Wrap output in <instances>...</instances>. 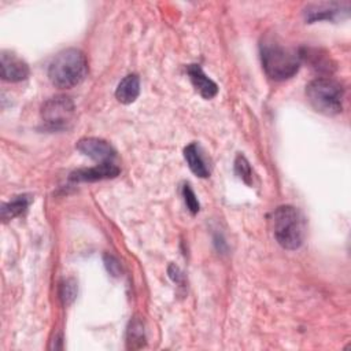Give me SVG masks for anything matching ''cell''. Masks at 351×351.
I'll use <instances>...</instances> for the list:
<instances>
[{"instance_id":"obj_1","label":"cell","mask_w":351,"mask_h":351,"mask_svg":"<svg viewBox=\"0 0 351 351\" xmlns=\"http://www.w3.org/2000/svg\"><path fill=\"white\" fill-rule=\"evenodd\" d=\"M261 62L266 75L274 81H284L293 77L300 67V55L284 47L271 37L262 40Z\"/></svg>"},{"instance_id":"obj_2","label":"cell","mask_w":351,"mask_h":351,"mask_svg":"<svg viewBox=\"0 0 351 351\" xmlns=\"http://www.w3.org/2000/svg\"><path fill=\"white\" fill-rule=\"evenodd\" d=\"M88 73V62L82 51L66 48L58 52L48 64L49 81L60 89L73 88L84 81Z\"/></svg>"},{"instance_id":"obj_3","label":"cell","mask_w":351,"mask_h":351,"mask_svg":"<svg viewBox=\"0 0 351 351\" xmlns=\"http://www.w3.org/2000/svg\"><path fill=\"white\" fill-rule=\"evenodd\" d=\"M273 233L285 250H296L304 239V223L299 210L293 206H280L271 214Z\"/></svg>"},{"instance_id":"obj_4","label":"cell","mask_w":351,"mask_h":351,"mask_svg":"<svg viewBox=\"0 0 351 351\" xmlns=\"http://www.w3.org/2000/svg\"><path fill=\"white\" fill-rule=\"evenodd\" d=\"M343 86L326 77L315 78L306 86V96L311 107L324 115H336L343 108Z\"/></svg>"},{"instance_id":"obj_5","label":"cell","mask_w":351,"mask_h":351,"mask_svg":"<svg viewBox=\"0 0 351 351\" xmlns=\"http://www.w3.org/2000/svg\"><path fill=\"white\" fill-rule=\"evenodd\" d=\"M75 106L69 96L58 95L49 97L41 107V118L52 130L67 129L74 119Z\"/></svg>"},{"instance_id":"obj_6","label":"cell","mask_w":351,"mask_h":351,"mask_svg":"<svg viewBox=\"0 0 351 351\" xmlns=\"http://www.w3.org/2000/svg\"><path fill=\"white\" fill-rule=\"evenodd\" d=\"M29 66L18 55L11 51H1L0 55V74L4 81L19 82L29 77Z\"/></svg>"},{"instance_id":"obj_7","label":"cell","mask_w":351,"mask_h":351,"mask_svg":"<svg viewBox=\"0 0 351 351\" xmlns=\"http://www.w3.org/2000/svg\"><path fill=\"white\" fill-rule=\"evenodd\" d=\"M75 148L85 156L97 160L100 163H106V162H112V159L115 158V149L106 141L101 138H96V137H85L81 138Z\"/></svg>"},{"instance_id":"obj_8","label":"cell","mask_w":351,"mask_h":351,"mask_svg":"<svg viewBox=\"0 0 351 351\" xmlns=\"http://www.w3.org/2000/svg\"><path fill=\"white\" fill-rule=\"evenodd\" d=\"M118 174H119V167L115 166L112 162H106V163L96 165L93 167L75 170L70 174V180L77 182H93V181L114 178Z\"/></svg>"},{"instance_id":"obj_9","label":"cell","mask_w":351,"mask_h":351,"mask_svg":"<svg viewBox=\"0 0 351 351\" xmlns=\"http://www.w3.org/2000/svg\"><path fill=\"white\" fill-rule=\"evenodd\" d=\"M186 73L193 88L202 97L213 99L218 93V85L210 77L206 75V73L199 64L186 66Z\"/></svg>"},{"instance_id":"obj_10","label":"cell","mask_w":351,"mask_h":351,"mask_svg":"<svg viewBox=\"0 0 351 351\" xmlns=\"http://www.w3.org/2000/svg\"><path fill=\"white\" fill-rule=\"evenodd\" d=\"M343 12H348V4L321 3V4H311L304 10L307 22H315L322 19L332 21L336 16L341 15Z\"/></svg>"},{"instance_id":"obj_11","label":"cell","mask_w":351,"mask_h":351,"mask_svg":"<svg viewBox=\"0 0 351 351\" xmlns=\"http://www.w3.org/2000/svg\"><path fill=\"white\" fill-rule=\"evenodd\" d=\"M140 95V78L136 74H128L121 80L115 89V97L123 104L133 103Z\"/></svg>"},{"instance_id":"obj_12","label":"cell","mask_w":351,"mask_h":351,"mask_svg":"<svg viewBox=\"0 0 351 351\" xmlns=\"http://www.w3.org/2000/svg\"><path fill=\"white\" fill-rule=\"evenodd\" d=\"M184 158L195 176H197L200 178H206L210 176L208 166L206 165V160L202 155L200 147L196 143H191L184 148Z\"/></svg>"},{"instance_id":"obj_13","label":"cell","mask_w":351,"mask_h":351,"mask_svg":"<svg viewBox=\"0 0 351 351\" xmlns=\"http://www.w3.org/2000/svg\"><path fill=\"white\" fill-rule=\"evenodd\" d=\"M126 344H128V348H132V350L141 348L145 344L144 325L137 317H134L129 322V326L126 330Z\"/></svg>"},{"instance_id":"obj_14","label":"cell","mask_w":351,"mask_h":351,"mask_svg":"<svg viewBox=\"0 0 351 351\" xmlns=\"http://www.w3.org/2000/svg\"><path fill=\"white\" fill-rule=\"evenodd\" d=\"M30 196L29 195H22V196H16L15 199H12L11 202L3 204L1 207V218L4 221H8L14 217H18L21 214H23L29 204H30Z\"/></svg>"},{"instance_id":"obj_15","label":"cell","mask_w":351,"mask_h":351,"mask_svg":"<svg viewBox=\"0 0 351 351\" xmlns=\"http://www.w3.org/2000/svg\"><path fill=\"white\" fill-rule=\"evenodd\" d=\"M234 171L245 184H248V185L251 184L252 170H251L248 160L243 155H237V158L234 160Z\"/></svg>"},{"instance_id":"obj_16","label":"cell","mask_w":351,"mask_h":351,"mask_svg":"<svg viewBox=\"0 0 351 351\" xmlns=\"http://www.w3.org/2000/svg\"><path fill=\"white\" fill-rule=\"evenodd\" d=\"M77 296V282L73 278H67L60 285V299L63 304H70Z\"/></svg>"},{"instance_id":"obj_17","label":"cell","mask_w":351,"mask_h":351,"mask_svg":"<svg viewBox=\"0 0 351 351\" xmlns=\"http://www.w3.org/2000/svg\"><path fill=\"white\" fill-rule=\"evenodd\" d=\"M182 196H184V200H185V204L188 207V210L192 213V214H197V211L200 210V204H199V200L193 192V189L191 188L189 184H185L182 186Z\"/></svg>"},{"instance_id":"obj_18","label":"cell","mask_w":351,"mask_h":351,"mask_svg":"<svg viewBox=\"0 0 351 351\" xmlns=\"http://www.w3.org/2000/svg\"><path fill=\"white\" fill-rule=\"evenodd\" d=\"M103 259H104V266H106L107 271L114 277H119L122 273L121 262L114 255H110V254H106Z\"/></svg>"},{"instance_id":"obj_19","label":"cell","mask_w":351,"mask_h":351,"mask_svg":"<svg viewBox=\"0 0 351 351\" xmlns=\"http://www.w3.org/2000/svg\"><path fill=\"white\" fill-rule=\"evenodd\" d=\"M167 271H169L170 278H171L174 282H177V284H182V282H184V274H182V271L180 270V267H178V266H176V265H170Z\"/></svg>"}]
</instances>
